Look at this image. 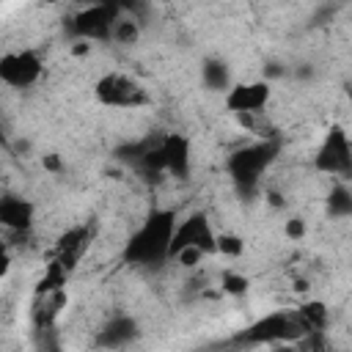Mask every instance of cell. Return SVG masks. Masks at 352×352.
<instances>
[{
  "mask_svg": "<svg viewBox=\"0 0 352 352\" xmlns=\"http://www.w3.org/2000/svg\"><path fill=\"white\" fill-rule=\"evenodd\" d=\"M176 228V214L173 212H154L126 242L124 258L140 267H151L168 258V248H170V236Z\"/></svg>",
  "mask_w": 352,
  "mask_h": 352,
  "instance_id": "6da1fadb",
  "label": "cell"
},
{
  "mask_svg": "<svg viewBox=\"0 0 352 352\" xmlns=\"http://www.w3.org/2000/svg\"><path fill=\"white\" fill-rule=\"evenodd\" d=\"M94 96L99 104L104 107H118V110H138V107H146L151 102V94L148 88L126 74V72H107L96 80L94 85Z\"/></svg>",
  "mask_w": 352,
  "mask_h": 352,
  "instance_id": "7a4b0ae2",
  "label": "cell"
},
{
  "mask_svg": "<svg viewBox=\"0 0 352 352\" xmlns=\"http://www.w3.org/2000/svg\"><path fill=\"white\" fill-rule=\"evenodd\" d=\"M143 165L146 170H154V173H170L176 179H187L190 165H192L190 140L179 132H168L154 148L143 154Z\"/></svg>",
  "mask_w": 352,
  "mask_h": 352,
  "instance_id": "3957f363",
  "label": "cell"
},
{
  "mask_svg": "<svg viewBox=\"0 0 352 352\" xmlns=\"http://www.w3.org/2000/svg\"><path fill=\"white\" fill-rule=\"evenodd\" d=\"M308 330L302 327L297 311H272L261 319H256L245 338L248 341H258V344H283V341H300L305 338Z\"/></svg>",
  "mask_w": 352,
  "mask_h": 352,
  "instance_id": "277c9868",
  "label": "cell"
},
{
  "mask_svg": "<svg viewBox=\"0 0 352 352\" xmlns=\"http://www.w3.org/2000/svg\"><path fill=\"white\" fill-rule=\"evenodd\" d=\"M44 74V60L36 50L22 47L0 55V82L8 88H33Z\"/></svg>",
  "mask_w": 352,
  "mask_h": 352,
  "instance_id": "5b68a950",
  "label": "cell"
},
{
  "mask_svg": "<svg viewBox=\"0 0 352 352\" xmlns=\"http://www.w3.org/2000/svg\"><path fill=\"white\" fill-rule=\"evenodd\" d=\"M214 236H217V231L212 228V220L204 212H192L176 223L173 236H170V248H168V258H173L184 248H195V250L209 256V253H214Z\"/></svg>",
  "mask_w": 352,
  "mask_h": 352,
  "instance_id": "8992f818",
  "label": "cell"
},
{
  "mask_svg": "<svg viewBox=\"0 0 352 352\" xmlns=\"http://www.w3.org/2000/svg\"><path fill=\"white\" fill-rule=\"evenodd\" d=\"M272 99V85L267 80H248V82H234L226 91V107L234 116H258Z\"/></svg>",
  "mask_w": 352,
  "mask_h": 352,
  "instance_id": "52a82bcc",
  "label": "cell"
},
{
  "mask_svg": "<svg viewBox=\"0 0 352 352\" xmlns=\"http://www.w3.org/2000/svg\"><path fill=\"white\" fill-rule=\"evenodd\" d=\"M316 170L322 173H330V176H346L349 168H352V146H349V138L341 126H333L324 138V143L319 146L316 151V160H314Z\"/></svg>",
  "mask_w": 352,
  "mask_h": 352,
  "instance_id": "ba28073f",
  "label": "cell"
},
{
  "mask_svg": "<svg viewBox=\"0 0 352 352\" xmlns=\"http://www.w3.org/2000/svg\"><path fill=\"white\" fill-rule=\"evenodd\" d=\"M91 239H94V231L88 226H74L66 234H60V239L55 245V264L69 275L80 264V258L85 256Z\"/></svg>",
  "mask_w": 352,
  "mask_h": 352,
  "instance_id": "9c48e42d",
  "label": "cell"
},
{
  "mask_svg": "<svg viewBox=\"0 0 352 352\" xmlns=\"http://www.w3.org/2000/svg\"><path fill=\"white\" fill-rule=\"evenodd\" d=\"M118 14L113 6H88L77 19H74V33L85 41H99L110 38V30L116 25Z\"/></svg>",
  "mask_w": 352,
  "mask_h": 352,
  "instance_id": "30bf717a",
  "label": "cell"
},
{
  "mask_svg": "<svg viewBox=\"0 0 352 352\" xmlns=\"http://www.w3.org/2000/svg\"><path fill=\"white\" fill-rule=\"evenodd\" d=\"M272 146L270 143H258L253 148H242L239 154H234L231 160V170L236 179H256V173L272 160Z\"/></svg>",
  "mask_w": 352,
  "mask_h": 352,
  "instance_id": "8fae6325",
  "label": "cell"
},
{
  "mask_svg": "<svg viewBox=\"0 0 352 352\" xmlns=\"http://www.w3.org/2000/svg\"><path fill=\"white\" fill-rule=\"evenodd\" d=\"M0 226L11 231H28L33 226V204L25 198H0Z\"/></svg>",
  "mask_w": 352,
  "mask_h": 352,
  "instance_id": "7c38bea8",
  "label": "cell"
},
{
  "mask_svg": "<svg viewBox=\"0 0 352 352\" xmlns=\"http://www.w3.org/2000/svg\"><path fill=\"white\" fill-rule=\"evenodd\" d=\"M132 338H135V322L126 319V316H116V319L102 330V336H99V341H102L104 346H121V344H126V341H132Z\"/></svg>",
  "mask_w": 352,
  "mask_h": 352,
  "instance_id": "4fadbf2b",
  "label": "cell"
},
{
  "mask_svg": "<svg viewBox=\"0 0 352 352\" xmlns=\"http://www.w3.org/2000/svg\"><path fill=\"white\" fill-rule=\"evenodd\" d=\"M294 311H297V316H300V322H302V327L308 333H316V330H322L327 324V308H324V302H305V305H300Z\"/></svg>",
  "mask_w": 352,
  "mask_h": 352,
  "instance_id": "5bb4252c",
  "label": "cell"
},
{
  "mask_svg": "<svg viewBox=\"0 0 352 352\" xmlns=\"http://www.w3.org/2000/svg\"><path fill=\"white\" fill-rule=\"evenodd\" d=\"M242 250H245V239H242L239 234L220 231V234L214 236V253L228 256V258H236V256H242Z\"/></svg>",
  "mask_w": 352,
  "mask_h": 352,
  "instance_id": "9a60e30c",
  "label": "cell"
},
{
  "mask_svg": "<svg viewBox=\"0 0 352 352\" xmlns=\"http://www.w3.org/2000/svg\"><path fill=\"white\" fill-rule=\"evenodd\" d=\"M138 36H140L138 22H135V19H126V16H118L116 25H113V30H110V38H113L116 44H135Z\"/></svg>",
  "mask_w": 352,
  "mask_h": 352,
  "instance_id": "2e32d148",
  "label": "cell"
},
{
  "mask_svg": "<svg viewBox=\"0 0 352 352\" xmlns=\"http://www.w3.org/2000/svg\"><path fill=\"white\" fill-rule=\"evenodd\" d=\"M204 80L209 88H228V69L223 60H206L204 66Z\"/></svg>",
  "mask_w": 352,
  "mask_h": 352,
  "instance_id": "e0dca14e",
  "label": "cell"
},
{
  "mask_svg": "<svg viewBox=\"0 0 352 352\" xmlns=\"http://www.w3.org/2000/svg\"><path fill=\"white\" fill-rule=\"evenodd\" d=\"M330 212H333L336 217H346V214L352 212V198H349V192H346L344 187H336V190L330 192Z\"/></svg>",
  "mask_w": 352,
  "mask_h": 352,
  "instance_id": "ac0fdd59",
  "label": "cell"
},
{
  "mask_svg": "<svg viewBox=\"0 0 352 352\" xmlns=\"http://www.w3.org/2000/svg\"><path fill=\"white\" fill-rule=\"evenodd\" d=\"M223 289L228 294H245L248 292V278L239 272H223Z\"/></svg>",
  "mask_w": 352,
  "mask_h": 352,
  "instance_id": "d6986e66",
  "label": "cell"
},
{
  "mask_svg": "<svg viewBox=\"0 0 352 352\" xmlns=\"http://www.w3.org/2000/svg\"><path fill=\"white\" fill-rule=\"evenodd\" d=\"M11 264H14V258H11V250H8V245L0 239V283L8 278V272H11Z\"/></svg>",
  "mask_w": 352,
  "mask_h": 352,
  "instance_id": "ffe728a7",
  "label": "cell"
},
{
  "mask_svg": "<svg viewBox=\"0 0 352 352\" xmlns=\"http://www.w3.org/2000/svg\"><path fill=\"white\" fill-rule=\"evenodd\" d=\"M302 231H305V223H302L300 217H292V220L286 223V234H289L292 239H300V236H302Z\"/></svg>",
  "mask_w": 352,
  "mask_h": 352,
  "instance_id": "44dd1931",
  "label": "cell"
},
{
  "mask_svg": "<svg viewBox=\"0 0 352 352\" xmlns=\"http://www.w3.org/2000/svg\"><path fill=\"white\" fill-rule=\"evenodd\" d=\"M44 352H60V349H58V346H55V344H50V346H47V349H44Z\"/></svg>",
  "mask_w": 352,
  "mask_h": 352,
  "instance_id": "7402d4cb",
  "label": "cell"
}]
</instances>
